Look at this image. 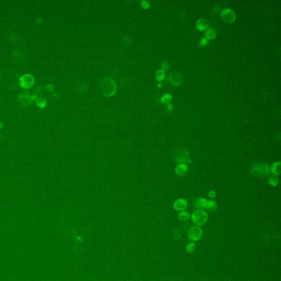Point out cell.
I'll return each mask as SVG.
<instances>
[{"mask_svg":"<svg viewBox=\"0 0 281 281\" xmlns=\"http://www.w3.org/2000/svg\"><path fill=\"white\" fill-rule=\"evenodd\" d=\"M169 82L174 85H180L182 82L183 75L179 72H173L168 76Z\"/></svg>","mask_w":281,"mask_h":281,"instance_id":"9","label":"cell"},{"mask_svg":"<svg viewBox=\"0 0 281 281\" xmlns=\"http://www.w3.org/2000/svg\"><path fill=\"white\" fill-rule=\"evenodd\" d=\"M116 88L114 81L109 78L103 79L99 85L100 93L106 97H111L115 94Z\"/></svg>","mask_w":281,"mask_h":281,"instance_id":"1","label":"cell"},{"mask_svg":"<svg viewBox=\"0 0 281 281\" xmlns=\"http://www.w3.org/2000/svg\"><path fill=\"white\" fill-rule=\"evenodd\" d=\"M35 82L34 77L29 74H25L19 78V85L24 89H29L32 88Z\"/></svg>","mask_w":281,"mask_h":281,"instance_id":"6","label":"cell"},{"mask_svg":"<svg viewBox=\"0 0 281 281\" xmlns=\"http://www.w3.org/2000/svg\"><path fill=\"white\" fill-rule=\"evenodd\" d=\"M47 90H48L49 91H52L53 90V87H52V86L51 85H48V86H47Z\"/></svg>","mask_w":281,"mask_h":281,"instance_id":"25","label":"cell"},{"mask_svg":"<svg viewBox=\"0 0 281 281\" xmlns=\"http://www.w3.org/2000/svg\"><path fill=\"white\" fill-rule=\"evenodd\" d=\"M188 166L185 164H180L175 168V173L177 175H183L185 174L188 170Z\"/></svg>","mask_w":281,"mask_h":281,"instance_id":"13","label":"cell"},{"mask_svg":"<svg viewBox=\"0 0 281 281\" xmlns=\"http://www.w3.org/2000/svg\"><path fill=\"white\" fill-rule=\"evenodd\" d=\"M222 20L227 23H232L235 21L236 15L235 12L230 8H225L221 12Z\"/></svg>","mask_w":281,"mask_h":281,"instance_id":"8","label":"cell"},{"mask_svg":"<svg viewBox=\"0 0 281 281\" xmlns=\"http://www.w3.org/2000/svg\"><path fill=\"white\" fill-rule=\"evenodd\" d=\"M185 249L188 253H193L195 250V245L193 242H191L188 244L186 247Z\"/></svg>","mask_w":281,"mask_h":281,"instance_id":"19","label":"cell"},{"mask_svg":"<svg viewBox=\"0 0 281 281\" xmlns=\"http://www.w3.org/2000/svg\"><path fill=\"white\" fill-rule=\"evenodd\" d=\"M209 197L210 198H214L216 197V192L214 191H210L209 193Z\"/></svg>","mask_w":281,"mask_h":281,"instance_id":"24","label":"cell"},{"mask_svg":"<svg viewBox=\"0 0 281 281\" xmlns=\"http://www.w3.org/2000/svg\"><path fill=\"white\" fill-rule=\"evenodd\" d=\"M3 124L1 122H0V129H1L3 127Z\"/></svg>","mask_w":281,"mask_h":281,"instance_id":"27","label":"cell"},{"mask_svg":"<svg viewBox=\"0 0 281 281\" xmlns=\"http://www.w3.org/2000/svg\"><path fill=\"white\" fill-rule=\"evenodd\" d=\"M194 207L197 209H204L213 212L218 208L217 203L213 200H206L205 198H199L194 201Z\"/></svg>","mask_w":281,"mask_h":281,"instance_id":"2","label":"cell"},{"mask_svg":"<svg viewBox=\"0 0 281 281\" xmlns=\"http://www.w3.org/2000/svg\"><path fill=\"white\" fill-rule=\"evenodd\" d=\"M208 44V40L206 38H201L199 40V44L201 46H206Z\"/></svg>","mask_w":281,"mask_h":281,"instance_id":"22","label":"cell"},{"mask_svg":"<svg viewBox=\"0 0 281 281\" xmlns=\"http://www.w3.org/2000/svg\"><path fill=\"white\" fill-rule=\"evenodd\" d=\"M165 77V73L162 70H159L156 71V77L158 80L161 81L164 79Z\"/></svg>","mask_w":281,"mask_h":281,"instance_id":"21","label":"cell"},{"mask_svg":"<svg viewBox=\"0 0 281 281\" xmlns=\"http://www.w3.org/2000/svg\"><path fill=\"white\" fill-rule=\"evenodd\" d=\"M190 218V215L188 212L182 211L178 214V218L182 221H187Z\"/></svg>","mask_w":281,"mask_h":281,"instance_id":"18","label":"cell"},{"mask_svg":"<svg viewBox=\"0 0 281 281\" xmlns=\"http://www.w3.org/2000/svg\"><path fill=\"white\" fill-rule=\"evenodd\" d=\"M281 162H277L273 163L270 169V171L274 175H277V176L280 175L281 173Z\"/></svg>","mask_w":281,"mask_h":281,"instance_id":"14","label":"cell"},{"mask_svg":"<svg viewBox=\"0 0 281 281\" xmlns=\"http://www.w3.org/2000/svg\"><path fill=\"white\" fill-rule=\"evenodd\" d=\"M36 104L40 108H44L47 105V101L42 97H38L35 100Z\"/></svg>","mask_w":281,"mask_h":281,"instance_id":"16","label":"cell"},{"mask_svg":"<svg viewBox=\"0 0 281 281\" xmlns=\"http://www.w3.org/2000/svg\"><path fill=\"white\" fill-rule=\"evenodd\" d=\"M172 100V96L169 94H165L162 98L161 101L164 103H169Z\"/></svg>","mask_w":281,"mask_h":281,"instance_id":"20","label":"cell"},{"mask_svg":"<svg viewBox=\"0 0 281 281\" xmlns=\"http://www.w3.org/2000/svg\"><path fill=\"white\" fill-rule=\"evenodd\" d=\"M269 182L270 185L272 186H276L279 182V179L277 175H272L270 176L269 179Z\"/></svg>","mask_w":281,"mask_h":281,"instance_id":"17","label":"cell"},{"mask_svg":"<svg viewBox=\"0 0 281 281\" xmlns=\"http://www.w3.org/2000/svg\"><path fill=\"white\" fill-rule=\"evenodd\" d=\"M216 36V32L214 29H209L205 32V38L212 40Z\"/></svg>","mask_w":281,"mask_h":281,"instance_id":"15","label":"cell"},{"mask_svg":"<svg viewBox=\"0 0 281 281\" xmlns=\"http://www.w3.org/2000/svg\"><path fill=\"white\" fill-rule=\"evenodd\" d=\"M191 219L194 224L197 226H202L207 222L208 215L204 210L198 209L192 213Z\"/></svg>","mask_w":281,"mask_h":281,"instance_id":"4","label":"cell"},{"mask_svg":"<svg viewBox=\"0 0 281 281\" xmlns=\"http://www.w3.org/2000/svg\"><path fill=\"white\" fill-rule=\"evenodd\" d=\"M202 236L203 231L198 226H193L188 231V237L192 242L199 241Z\"/></svg>","mask_w":281,"mask_h":281,"instance_id":"7","label":"cell"},{"mask_svg":"<svg viewBox=\"0 0 281 281\" xmlns=\"http://www.w3.org/2000/svg\"><path fill=\"white\" fill-rule=\"evenodd\" d=\"M168 107H169V110H173V106L171 104H170L169 103V106H168Z\"/></svg>","mask_w":281,"mask_h":281,"instance_id":"26","label":"cell"},{"mask_svg":"<svg viewBox=\"0 0 281 281\" xmlns=\"http://www.w3.org/2000/svg\"><path fill=\"white\" fill-rule=\"evenodd\" d=\"M187 206V201L186 199L180 198L176 200L174 203V208L176 211H183Z\"/></svg>","mask_w":281,"mask_h":281,"instance_id":"11","label":"cell"},{"mask_svg":"<svg viewBox=\"0 0 281 281\" xmlns=\"http://www.w3.org/2000/svg\"><path fill=\"white\" fill-rule=\"evenodd\" d=\"M270 170L269 165L264 163H256L250 169V174L255 177H263L269 175Z\"/></svg>","mask_w":281,"mask_h":281,"instance_id":"3","label":"cell"},{"mask_svg":"<svg viewBox=\"0 0 281 281\" xmlns=\"http://www.w3.org/2000/svg\"><path fill=\"white\" fill-rule=\"evenodd\" d=\"M196 26L198 30L200 31H204L206 30L209 26V22L206 18H199L196 23Z\"/></svg>","mask_w":281,"mask_h":281,"instance_id":"12","label":"cell"},{"mask_svg":"<svg viewBox=\"0 0 281 281\" xmlns=\"http://www.w3.org/2000/svg\"><path fill=\"white\" fill-rule=\"evenodd\" d=\"M173 158L176 162L185 164L189 159V152L184 148H178L174 152Z\"/></svg>","mask_w":281,"mask_h":281,"instance_id":"5","label":"cell"},{"mask_svg":"<svg viewBox=\"0 0 281 281\" xmlns=\"http://www.w3.org/2000/svg\"><path fill=\"white\" fill-rule=\"evenodd\" d=\"M161 67H162V69H161V70H162V71H166V70H168V69H169V67H170L169 63H168V62H165L162 63Z\"/></svg>","mask_w":281,"mask_h":281,"instance_id":"23","label":"cell"},{"mask_svg":"<svg viewBox=\"0 0 281 281\" xmlns=\"http://www.w3.org/2000/svg\"><path fill=\"white\" fill-rule=\"evenodd\" d=\"M30 94H29L28 92L25 91L23 92L21 94H19L18 96V100L19 102L22 103V105L28 106L29 104H30L33 100H32V97Z\"/></svg>","mask_w":281,"mask_h":281,"instance_id":"10","label":"cell"}]
</instances>
